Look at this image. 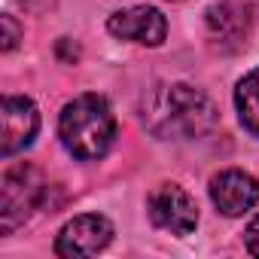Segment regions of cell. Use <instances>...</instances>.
Wrapping results in <instances>:
<instances>
[{"mask_svg": "<svg viewBox=\"0 0 259 259\" xmlns=\"http://www.w3.org/2000/svg\"><path fill=\"white\" fill-rule=\"evenodd\" d=\"M46 198V180L31 165H16L0 180V232L13 235Z\"/></svg>", "mask_w": 259, "mask_h": 259, "instance_id": "obj_3", "label": "cell"}, {"mask_svg": "<svg viewBox=\"0 0 259 259\" xmlns=\"http://www.w3.org/2000/svg\"><path fill=\"white\" fill-rule=\"evenodd\" d=\"M147 210L159 229H168L171 235L180 238L192 235L198 226V207L189 198V192L180 189L177 183H159L147 198Z\"/></svg>", "mask_w": 259, "mask_h": 259, "instance_id": "obj_4", "label": "cell"}, {"mask_svg": "<svg viewBox=\"0 0 259 259\" xmlns=\"http://www.w3.org/2000/svg\"><path fill=\"white\" fill-rule=\"evenodd\" d=\"M235 107H238V119L250 135L259 138V70H250L238 89H235Z\"/></svg>", "mask_w": 259, "mask_h": 259, "instance_id": "obj_10", "label": "cell"}, {"mask_svg": "<svg viewBox=\"0 0 259 259\" xmlns=\"http://www.w3.org/2000/svg\"><path fill=\"white\" fill-rule=\"evenodd\" d=\"M107 31L119 40H132L141 46H162L168 37V22L156 7H128L110 16Z\"/></svg>", "mask_w": 259, "mask_h": 259, "instance_id": "obj_8", "label": "cell"}, {"mask_svg": "<svg viewBox=\"0 0 259 259\" xmlns=\"http://www.w3.org/2000/svg\"><path fill=\"white\" fill-rule=\"evenodd\" d=\"M19 43V25L13 16H4V52H10Z\"/></svg>", "mask_w": 259, "mask_h": 259, "instance_id": "obj_11", "label": "cell"}, {"mask_svg": "<svg viewBox=\"0 0 259 259\" xmlns=\"http://www.w3.org/2000/svg\"><path fill=\"white\" fill-rule=\"evenodd\" d=\"M144 125L165 141L201 138L217 125V104L186 82L159 85L144 101Z\"/></svg>", "mask_w": 259, "mask_h": 259, "instance_id": "obj_1", "label": "cell"}, {"mask_svg": "<svg viewBox=\"0 0 259 259\" xmlns=\"http://www.w3.org/2000/svg\"><path fill=\"white\" fill-rule=\"evenodd\" d=\"M58 138L73 159L92 162L107 156L116 138V119L101 95H79L64 104L58 119Z\"/></svg>", "mask_w": 259, "mask_h": 259, "instance_id": "obj_2", "label": "cell"}, {"mask_svg": "<svg viewBox=\"0 0 259 259\" xmlns=\"http://www.w3.org/2000/svg\"><path fill=\"white\" fill-rule=\"evenodd\" d=\"M244 241H247V250L253 253V256H259V217L247 226V232H244Z\"/></svg>", "mask_w": 259, "mask_h": 259, "instance_id": "obj_12", "label": "cell"}, {"mask_svg": "<svg viewBox=\"0 0 259 259\" xmlns=\"http://www.w3.org/2000/svg\"><path fill=\"white\" fill-rule=\"evenodd\" d=\"M253 28V10L247 0H220L207 10V37L213 49L235 52L247 43Z\"/></svg>", "mask_w": 259, "mask_h": 259, "instance_id": "obj_6", "label": "cell"}, {"mask_svg": "<svg viewBox=\"0 0 259 259\" xmlns=\"http://www.w3.org/2000/svg\"><path fill=\"white\" fill-rule=\"evenodd\" d=\"M113 241V226L101 213H82L73 217L55 238V253L64 259L76 256H95Z\"/></svg>", "mask_w": 259, "mask_h": 259, "instance_id": "obj_7", "label": "cell"}, {"mask_svg": "<svg viewBox=\"0 0 259 259\" xmlns=\"http://www.w3.org/2000/svg\"><path fill=\"white\" fill-rule=\"evenodd\" d=\"M210 198L226 217H241L259 201V180L247 171H220L210 180Z\"/></svg>", "mask_w": 259, "mask_h": 259, "instance_id": "obj_9", "label": "cell"}, {"mask_svg": "<svg viewBox=\"0 0 259 259\" xmlns=\"http://www.w3.org/2000/svg\"><path fill=\"white\" fill-rule=\"evenodd\" d=\"M40 132V113L31 98L25 95H7L0 104V153L16 156L25 147L34 144Z\"/></svg>", "mask_w": 259, "mask_h": 259, "instance_id": "obj_5", "label": "cell"}]
</instances>
